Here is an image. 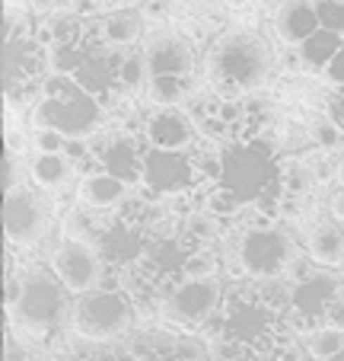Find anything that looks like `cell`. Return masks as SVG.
<instances>
[{
    "label": "cell",
    "instance_id": "obj_1",
    "mask_svg": "<svg viewBox=\"0 0 344 361\" xmlns=\"http://www.w3.org/2000/svg\"><path fill=\"white\" fill-rule=\"evenodd\" d=\"M195 157V192L182 204H201L220 218H239L252 212L258 221L281 218L284 166L277 144L268 131L236 137H198L191 147Z\"/></svg>",
    "mask_w": 344,
    "mask_h": 361
},
{
    "label": "cell",
    "instance_id": "obj_2",
    "mask_svg": "<svg viewBox=\"0 0 344 361\" xmlns=\"http://www.w3.org/2000/svg\"><path fill=\"white\" fill-rule=\"evenodd\" d=\"M208 333L217 348H277L287 342L293 333L287 279L262 281L239 275L236 281H227Z\"/></svg>",
    "mask_w": 344,
    "mask_h": 361
},
{
    "label": "cell",
    "instance_id": "obj_3",
    "mask_svg": "<svg viewBox=\"0 0 344 361\" xmlns=\"http://www.w3.org/2000/svg\"><path fill=\"white\" fill-rule=\"evenodd\" d=\"M128 48H115L106 42L99 29V20H83V26L61 45H51V71L54 74L74 77L80 87H87L93 96H99L102 106H115L122 102V61Z\"/></svg>",
    "mask_w": 344,
    "mask_h": 361
},
{
    "label": "cell",
    "instance_id": "obj_4",
    "mask_svg": "<svg viewBox=\"0 0 344 361\" xmlns=\"http://www.w3.org/2000/svg\"><path fill=\"white\" fill-rule=\"evenodd\" d=\"M208 80L220 96H249L268 83L274 71V51L255 29H229L210 45Z\"/></svg>",
    "mask_w": 344,
    "mask_h": 361
},
{
    "label": "cell",
    "instance_id": "obj_5",
    "mask_svg": "<svg viewBox=\"0 0 344 361\" xmlns=\"http://www.w3.org/2000/svg\"><path fill=\"white\" fill-rule=\"evenodd\" d=\"M51 48L39 26L23 13H7L4 29V96L10 106H35L45 80L51 77Z\"/></svg>",
    "mask_w": 344,
    "mask_h": 361
},
{
    "label": "cell",
    "instance_id": "obj_6",
    "mask_svg": "<svg viewBox=\"0 0 344 361\" xmlns=\"http://www.w3.org/2000/svg\"><path fill=\"white\" fill-rule=\"evenodd\" d=\"M23 279L20 300L10 307V317L16 326L32 339H58L68 326H74V300H70V288L58 279L54 269L45 266H29Z\"/></svg>",
    "mask_w": 344,
    "mask_h": 361
},
{
    "label": "cell",
    "instance_id": "obj_7",
    "mask_svg": "<svg viewBox=\"0 0 344 361\" xmlns=\"http://www.w3.org/2000/svg\"><path fill=\"white\" fill-rule=\"evenodd\" d=\"M35 128H54L68 137H93L106 125V106L99 96L68 74H51L32 106Z\"/></svg>",
    "mask_w": 344,
    "mask_h": 361
},
{
    "label": "cell",
    "instance_id": "obj_8",
    "mask_svg": "<svg viewBox=\"0 0 344 361\" xmlns=\"http://www.w3.org/2000/svg\"><path fill=\"white\" fill-rule=\"evenodd\" d=\"M344 300V275L335 266L316 259L297 262L287 275V304H291L293 333H312L331 323Z\"/></svg>",
    "mask_w": 344,
    "mask_h": 361
},
{
    "label": "cell",
    "instance_id": "obj_9",
    "mask_svg": "<svg viewBox=\"0 0 344 361\" xmlns=\"http://www.w3.org/2000/svg\"><path fill=\"white\" fill-rule=\"evenodd\" d=\"M137 300L122 285H99L77 294L74 300V333L83 342H115L134 329Z\"/></svg>",
    "mask_w": 344,
    "mask_h": 361
},
{
    "label": "cell",
    "instance_id": "obj_10",
    "mask_svg": "<svg viewBox=\"0 0 344 361\" xmlns=\"http://www.w3.org/2000/svg\"><path fill=\"white\" fill-rule=\"evenodd\" d=\"M300 262V246L277 221H255L236 240V272L246 279H287Z\"/></svg>",
    "mask_w": 344,
    "mask_h": 361
},
{
    "label": "cell",
    "instance_id": "obj_11",
    "mask_svg": "<svg viewBox=\"0 0 344 361\" xmlns=\"http://www.w3.org/2000/svg\"><path fill=\"white\" fill-rule=\"evenodd\" d=\"M223 288H227V281H220V275H204V279L185 275L163 298V304H160L163 323L176 329H189V333L208 329L210 320L217 317V310H220Z\"/></svg>",
    "mask_w": 344,
    "mask_h": 361
},
{
    "label": "cell",
    "instance_id": "obj_12",
    "mask_svg": "<svg viewBox=\"0 0 344 361\" xmlns=\"http://www.w3.org/2000/svg\"><path fill=\"white\" fill-rule=\"evenodd\" d=\"M147 137L141 135V128H99L89 137V157L87 164L96 170H106L112 176H118L122 183L137 185L144 173V160H147Z\"/></svg>",
    "mask_w": 344,
    "mask_h": 361
},
{
    "label": "cell",
    "instance_id": "obj_13",
    "mask_svg": "<svg viewBox=\"0 0 344 361\" xmlns=\"http://www.w3.org/2000/svg\"><path fill=\"white\" fill-rule=\"evenodd\" d=\"M137 189L156 202H185L195 192V157L189 150L150 147Z\"/></svg>",
    "mask_w": 344,
    "mask_h": 361
},
{
    "label": "cell",
    "instance_id": "obj_14",
    "mask_svg": "<svg viewBox=\"0 0 344 361\" xmlns=\"http://www.w3.org/2000/svg\"><path fill=\"white\" fill-rule=\"evenodd\" d=\"M51 227V204L42 195L39 185L16 183L4 198V231L10 246H32Z\"/></svg>",
    "mask_w": 344,
    "mask_h": 361
},
{
    "label": "cell",
    "instance_id": "obj_15",
    "mask_svg": "<svg viewBox=\"0 0 344 361\" xmlns=\"http://www.w3.org/2000/svg\"><path fill=\"white\" fill-rule=\"evenodd\" d=\"M147 240H150V231H144L141 224L128 221L125 214L115 212L112 218H106L99 237H96V250H99L102 262H106V272L118 275V281H122L125 275L137 266ZM118 281H115V285H118Z\"/></svg>",
    "mask_w": 344,
    "mask_h": 361
},
{
    "label": "cell",
    "instance_id": "obj_16",
    "mask_svg": "<svg viewBox=\"0 0 344 361\" xmlns=\"http://www.w3.org/2000/svg\"><path fill=\"white\" fill-rule=\"evenodd\" d=\"M51 269L58 272V279L70 288L74 294L93 291V288L102 285L106 279V262H102L96 243H87V240H70L64 237L61 243L54 246L51 252Z\"/></svg>",
    "mask_w": 344,
    "mask_h": 361
},
{
    "label": "cell",
    "instance_id": "obj_17",
    "mask_svg": "<svg viewBox=\"0 0 344 361\" xmlns=\"http://www.w3.org/2000/svg\"><path fill=\"white\" fill-rule=\"evenodd\" d=\"M131 361H210L204 342L189 329H147L128 345Z\"/></svg>",
    "mask_w": 344,
    "mask_h": 361
},
{
    "label": "cell",
    "instance_id": "obj_18",
    "mask_svg": "<svg viewBox=\"0 0 344 361\" xmlns=\"http://www.w3.org/2000/svg\"><path fill=\"white\" fill-rule=\"evenodd\" d=\"M141 135L147 137L150 147L189 150L198 144V125L191 112L179 109V106H153L141 118Z\"/></svg>",
    "mask_w": 344,
    "mask_h": 361
},
{
    "label": "cell",
    "instance_id": "obj_19",
    "mask_svg": "<svg viewBox=\"0 0 344 361\" xmlns=\"http://www.w3.org/2000/svg\"><path fill=\"white\" fill-rule=\"evenodd\" d=\"M144 58H147V71L153 74H185L195 77V48L182 39L179 32H169V29H156L144 39L141 45Z\"/></svg>",
    "mask_w": 344,
    "mask_h": 361
},
{
    "label": "cell",
    "instance_id": "obj_20",
    "mask_svg": "<svg viewBox=\"0 0 344 361\" xmlns=\"http://www.w3.org/2000/svg\"><path fill=\"white\" fill-rule=\"evenodd\" d=\"M271 26L284 45L297 48L303 39H310L319 29L316 0H277L271 10Z\"/></svg>",
    "mask_w": 344,
    "mask_h": 361
},
{
    "label": "cell",
    "instance_id": "obj_21",
    "mask_svg": "<svg viewBox=\"0 0 344 361\" xmlns=\"http://www.w3.org/2000/svg\"><path fill=\"white\" fill-rule=\"evenodd\" d=\"M306 252L322 266H344V221L335 212L316 218L306 231Z\"/></svg>",
    "mask_w": 344,
    "mask_h": 361
},
{
    "label": "cell",
    "instance_id": "obj_22",
    "mask_svg": "<svg viewBox=\"0 0 344 361\" xmlns=\"http://www.w3.org/2000/svg\"><path fill=\"white\" fill-rule=\"evenodd\" d=\"M128 189H131V185L122 183L118 176L89 166V170L83 173L80 189H77V192H80V202L93 204V208H99V212H115V208L128 198Z\"/></svg>",
    "mask_w": 344,
    "mask_h": 361
},
{
    "label": "cell",
    "instance_id": "obj_23",
    "mask_svg": "<svg viewBox=\"0 0 344 361\" xmlns=\"http://www.w3.org/2000/svg\"><path fill=\"white\" fill-rule=\"evenodd\" d=\"M99 29L115 48H134L144 35V13L134 7H115L99 16Z\"/></svg>",
    "mask_w": 344,
    "mask_h": 361
},
{
    "label": "cell",
    "instance_id": "obj_24",
    "mask_svg": "<svg viewBox=\"0 0 344 361\" xmlns=\"http://www.w3.org/2000/svg\"><path fill=\"white\" fill-rule=\"evenodd\" d=\"M341 42H344V35H338V32H331V29L319 26L310 39H303L297 45L300 68L310 71V74H325V71H329V64H331V58L338 55Z\"/></svg>",
    "mask_w": 344,
    "mask_h": 361
},
{
    "label": "cell",
    "instance_id": "obj_25",
    "mask_svg": "<svg viewBox=\"0 0 344 361\" xmlns=\"http://www.w3.org/2000/svg\"><path fill=\"white\" fill-rule=\"evenodd\" d=\"M223 227H227V218L208 212L201 204H185L179 212V231L195 246H214L223 237Z\"/></svg>",
    "mask_w": 344,
    "mask_h": 361
},
{
    "label": "cell",
    "instance_id": "obj_26",
    "mask_svg": "<svg viewBox=\"0 0 344 361\" xmlns=\"http://www.w3.org/2000/svg\"><path fill=\"white\" fill-rule=\"evenodd\" d=\"M70 170H74V164H70L68 154H45V150H39L32 157V166H29V176H32V183L42 192H54L68 183Z\"/></svg>",
    "mask_w": 344,
    "mask_h": 361
},
{
    "label": "cell",
    "instance_id": "obj_27",
    "mask_svg": "<svg viewBox=\"0 0 344 361\" xmlns=\"http://www.w3.org/2000/svg\"><path fill=\"white\" fill-rule=\"evenodd\" d=\"M147 99L153 106H179L191 99V77L185 74H153L147 83Z\"/></svg>",
    "mask_w": 344,
    "mask_h": 361
},
{
    "label": "cell",
    "instance_id": "obj_28",
    "mask_svg": "<svg viewBox=\"0 0 344 361\" xmlns=\"http://www.w3.org/2000/svg\"><path fill=\"white\" fill-rule=\"evenodd\" d=\"M102 224H106V221H102V212H99V208H93V204L80 202V204H74V208L68 212V218H64V237L96 243V237H99Z\"/></svg>",
    "mask_w": 344,
    "mask_h": 361
},
{
    "label": "cell",
    "instance_id": "obj_29",
    "mask_svg": "<svg viewBox=\"0 0 344 361\" xmlns=\"http://www.w3.org/2000/svg\"><path fill=\"white\" fill-rule=\"evenodd\" d=\"M344 348V329L341 326H322L306 333V352L312 361H329L335 352Z\"/></svg>",
    "mask_w": 344,
    "mask_h": 361
},
{
    "label": "cell",
    "instance_id": "obj_30",
    "mask_svg": "<svg viewBox=\"0 0 344 361\" xmlns=\"http://www.w3.org/2000/svg\"><path fill=\"white\" fill-rule=\"evenodd\" d=\"M61 361H131V355L128 348H108V342H87L83 348H70Z\"/></svg>",
    "mask_w": 344,
    "mask_h": 361
},
{
    "label": "cell",
    "instance_id": "obj_31",
    "mask_svg": "<svg viewBox=\"0 0 344 361\" xmlns=\"http://www.w3.org/2000/svg\"><path fill=\"white\" fill-rule=\"evenodd\" d=\"M39 10L45 13H54V10H68V13H99V10H108V4H118V0H32Z\"/></svg>",
    "mask_w": 344,
    "mask_h": 361
},
{
    "label": "cell",
    "instance_id": "obj_32",
    "mask_svg": "<svg viewBox=\"0 0 344 361\" xmlns=\"http://www.w3.org/2000/svg\"><path fill=\"white\" fill-rule=\"evenodd\" d=\"M312 141H316V147H322V150H335L344 144V131L338 128L329 116H322L312 122Z\"/></svg>",
    "mask_w": 344,
    "mask_h": 361
},
{
    "label": "cell",
    "instance_id": "obj_33",
    "mask_svg": "<svg viewBox=\"0 0 344 361\" xmlns=\"http://www.w3.org/2000/svg\"><path fill=\"white\" fill-rule=\"evenodd\" d=\"M319 26L344 35V0H316Z\"/></svg>",
    "mask_w": 344,
    "mask_h": 361
},
{
    "label": "cell",
    "instance_id": "obj_34",
    "mask_svg": "<svg viewBox=\"0 0 344 361\" xmlns=\"http://www.w3.org/2000/svg\"><path fill=\"white\" fill-rule=\"evenodd\" d=\"M217 361H281L277 348H217Z\"/></svg>",
    "mask_w": 344,
    "mask_h": 361
},
{
    "label": "cell",
    "instance_id": "obj_35",
    "mask_svg": "<svg viewBox=\"0 0 344 361\" xmlns=\"http://www.w3.org/2000/svg\"><path fill=\"white\" fill-rule=\"evenodd\" d=\"M68 135H61V131L54 128H35V147L45 150V154H64L68 150Z\"/></svg>",
    "mask_w": 344,
    "mask_h": 361
},
{
    "label": "cell",
    "instance_id": "obj_36",
    "mask_svg": "<svg viewBox=\"0 0 344 361\" xmlns=\"http://www.w3.org/2000/svg\"><path fill=\"white\" fill-rule=\"evenodd\" d=\"M325 116L344 131V83H331V93L325 99Z\"/></svg>",
    "mask_w": 344,
    "mask_h": 361
},
{
    "label": "cell",
    "instance_id": "obj_37",
    "mask_svg": "<svg viewBox=\"0 0 344 361\" xmlns=\"http://www.w3.org/2000/svg\"><path fill=\"white\" fill-rule=\"evenodd\" d=\"M325 80L329 83H344V42H341V48H338V55L331 58L329 71H325Z\"/></svg>",
    "mask_w": 344,
    "mask_h": 361
},
{
    "label": "cell",
    "instance_id": "obj_38",
    "mask_svg": "<svg viewBox=\"0 0 344 361\" xmlns=\"http://www.w3.org/2000/svg\"><path fill=\"white\" fill-rule=\"evenodd\" d=\"M7 361H26V348L20 342H13V336L7 339Z\"/></svg>",
    "mask_w": 344,
    "mask_h": 361
},
{
    "label": "cell",
    "instance_id": "obj_39",
    "mask_svg": "<svg viewBox=\"0 0 344 361\" xmlns=\"http://www.w3.org/2000/svg\"><path fill=\"white\" fill-rule=\"evenodd\" d=\"M331 212H335L338 218L344 221V185H341V189L335 192V195H331Z\"/></svg>",
    "mask_w": 344,
    "mask_h": 361
},
{
    "label": "cell",
    "instance_id": "obj_40",
    "mask_svg": "<svg viewBox=\"0 0 344 361\" xmlns=\"http://www.w3.org/2000/svg\"><path fill=\"white\" fill-rule=\"evenodd\" d=\"M335 179H338V183L344 185V157L338 160V166H335Z\"/></svg>",
    "mask_w": 344,
    "mask_h": 361
},
{
    "label": "cell",
    "instance_id": "obj_41",
    "mask_svg": "<svg viewBox=\"0 0 344 361\" xmlns=\"http://www.w3.org/2000/svg\"><path fill=\"white\" fill-rule=\"evenodd\" d=\"M329 361H344V348H341V352H335V355H331Z\"/></svg>",
    "mask_w": 344,
    "mask_h": 361
},
{
    "label": "cell",
    "instance_id": "obj_42",
    "mask_svg": "<svg viewBox=\"0 0 344 361\" xmlns=\"http://www.w3.org/2000/svg\"><path fill=\"white\" fill-rule=\"evenodd\" d=\"M118 4H125V7H134V4H144V0H118Z\"/></svg>",
    "mask_w": 344,
    "mask_h": 361
}]
</instances>
